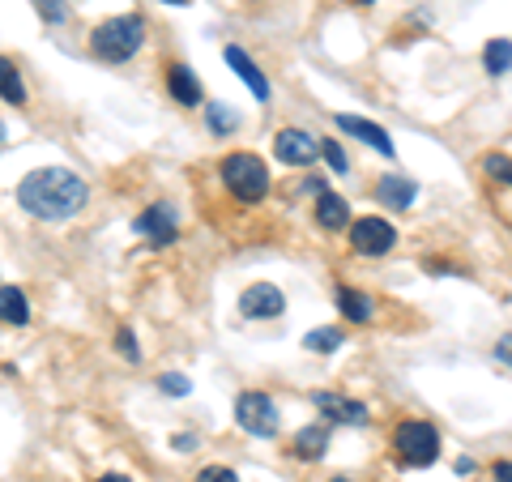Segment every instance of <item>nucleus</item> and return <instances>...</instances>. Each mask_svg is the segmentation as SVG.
<instances>
[{
	"mask_svg": "<svg viewBox=\"0 0 512 482\" xmlns=\"http://www.w3.org/2000/svg\"><path fill=\"white\" fill-rule=\"evenodd\" d=\"M18 205L39 222H69L90 205V188L69 167H39L18 184Z\"/></svg>",
	"mask_w": 512,
	"mask_h": 482,
	"instance_id": "nucleus-1",
	"label": "nucleus"
},
{
	"mask_svg": "<svg viewBox=\"0 0 512 482\" xmlns=\"http://www.w3.org/2000/svg\"><path fill=\"white\" fill-rule=\"evenodd\" d=\"M141 43H146V18H141V13H116V18L94 26L90 52L103 64H124L141 52Z\"/></svg>",
	"mask_w": 512,
	"mask_h": 482,
	"instance_id": "nucleus-2",
	"label": "nucleus"
},
{
	"mask_svg": "<svg viewBox=\"0 0 512 482\" xmlns=\"http://www.w3.org/2000/svg\"><path fill=\"white\" fill-rule=\"evenodd\" d=\"M218 175L222 184H227V192L239 201V205H261L269 197V167L261 154L252 150H235L218 163Z\"/></svg>",
	"mask_w": 512,
	"mask_h": 482,
	"instance_id": "nucleus-3",
	"label": "nucleus"
},
{
	"mask_svg": "<svg viewBox=\"0 0 512 482\" xmlns=\"http://www.w3.org/2000/svg\"><path fill=\"white\" fill-rule=\"evenodd\" d=\"M393 453L410 470H427V465L440 461V431L427 419H402L393 427Z\"/></svg>",
	"mask_w": 512,
	"mask_h": 482,
	"instance_id": "nucleus-4",
	"label": "nucleus"
},
{
	"mask_svg": "<svg viewBox=\"0 0 512 482\" xmlns=\"http://www.w3.org/2000/svg\"><path fill=\"white\" fill-rule=\"evenodd\" d=\"M235 423L239 431H248L256 440H274L278 427H282V414H278V401L261 393V389H248L235 397Z\"/></svg>",
	"mask_w": 512,
	"mask_h": 482,
	"instance_id": "nucleus-5",
	"label": "nucleus"
},
{
	"mask_svg": "<svg viewBox=\"0 0 512 482\" xmlns=\"http://www.w3.org/2000/svg\"><path fill=\"white\" fill-rule=\"evenodd\" d=\"M133 231L146 239V244L167 248V244H175V239H180V210H175L171 201H158V205H150V210L137 214Z\"/></svg>",
	"mask_w": 512,
	"mask_h": 482,
	"instance_id": "nucleus-6",
	"label": "nucleus"
},
{
	"mask_svg": "<svg viewBox=\"0 0 512 482\" xmlns=\"http://www.w3.org/2000/svg\"><path fill=\"white\" fill-rule=\"evenodd\" d=\"M350 248H355L359 256H384V252H393L397 248L393 222H384V218H359V222H350Z\"/></svg>",
	"mask_w": 512,
	"mask_h": 482,
	"instance_id": "nucleus-7",
	"label": "nucleus"
},
{
	"mask_svg": "<svg viewBox=\"0 0 512 482\" xmlns=\"http://www.w3.org/2000/svg\"><path fill=\"white\" fill-rule=\"evenodd\" d=\"M312 406L320 410V419H325V423H338V427H363L367 419H372L363 401L342 397V393H329V389H316V393H312Z\"/></svg>",
	"mask_w": 512,
	"mask_h": 482,
	"instance_id": "nucleus-8",
	"label": "nucleus"
},
{
	"mask_svg": "<svg viewBox=\"0 0 512 482\" xmlns=\"http://www.w3.org/2000/svg\"><path fill=\"white\" fill-rule=\"evenodd\" d=\"M274 154H278V163H286V167H312L320 158V141L308 133V128H278Z\"/></svg>",
	"mask_w": 512,
	"mask_h": 482,
	"instance_id": "nucleus-9",
	"label": "nucleus"
},
{
	"mask_svg": "<svg viewBox=\"0 0 512 482\" xmlns=\"http://www.w3.org/2000/svg\"><path fill=\"white\" fill-rule=\"evenodd\" d=\"M286 312V295L274 282H252L244 295H239V316L244 320H278Z\"/></svg>",
	"mask_w": 512,
	"mask_h": 482,
	"instance_id": "nucleus-10",
	"label": "nucleus"
},
{
	"mask_svg": "<svg viewBox=\"0 0 512 482\" xmlns=\"http://www.w3.org/2000/svg\"><path fill=\"white\" fill-rule=\"evenodd\" d=\"M333 124H338L346 137H359L363 146H367V150H376L380 158H397V150H393V137L384 133V128H380L376 120H363V116H350V111H342V116L333 120Z\"/></svg>",
	"mask_w": 512,
	"mask_h": 482,
	"instance_id": "nucleus-11",
	"label": "nucleus"
},
{
	"mask_svg": "<svg viewBox=\"0 0 512 482\" xmlns=\"http://www.w3.org/2000/svg\"><path fill=\"white\" fill-rule=\"evenodd\" d=\"M222 56H227V64L235 69L239 82H244V86L256 94V103H269V77L256 69V60L244 52V47H239V43H227V52H222Z\"/></svg>",
	"mask_w": 512,
	"mask_h": 482,
	"instance_id": "nucleus-12",
	"label": "nucleus"
},
{
	"mask_svg": "<svg viewBox=\"0 0 512 482\" xmlns=\"http://www.w3.org/2000/svg\"><path fill=\"white\" fill-rule=\"evenodd\" d=\"M167 94H171V99L180 103V107H201V103H205L197 73H192L188 64H180V60L167 64Z\"/></svg>",
	"mask_w": 512,
	"mask_h": 482,
	"instance_id": "nucleus-13",
	"label": "nucleus"
},
{
	"mask_svg": "<svg viewBox=\"0 0 512 482\" xmlns=\"http://www.w3.org/2000/svg\"><path fill=\"white\" fill-rule=\"evenodd\" d=\"M291 453L299 461H320L329 453V423L320 419V423H308V427H299L295 436H291Z\"/></svg>",
	"mask_w": 512,
	"mask_h": 482,
	"instance_id": "nucleus-14",
	"label": "nucleus"
},
{
	"mask_svg": "<svg viewBox=\"0 0 512 482\" xmlns=\"http://www.w3.org/2000/svg\"><path fill=\"white\" fill-rule=\"evenodd\" d=\"M414 197H419V184L406 180V175H384L376 184V201L389 205V210H410Z\"/></svg>",
	"mask_w": 512,
	"mask_h": 482,
	"instance_id": "nucleus-15",
	"label": "nucleus"
},
{
	"mask_svg": "<svg viewBox=\"0 0 512 482\" xmlns=\"http://www.w3.org/2000/svg\"><path fill=\"white\" fill-rule=\"evenodd\" d=\"M316 227L325 231H346L350 227V205L338 192H320L316 197Z\"/></svg>",
	"mask_w": 512,
	"mask_h": 482,
	"instance_id": "nucleus-16",
	"label": "nucleus"
},
{
	"mask_svg": "<svg viewBox=\"0 0 512 482\" xmlns=\"http://www.w3.org/2000/svg\"><path fill=\"white\" fill-rule=\"evenodd\" d=\"M338 308L350 325H367L376 316V299L367 291H355V286H338Z\"/></svg>",
	"mask_w": 512,
	"mask_h": 482,
	"instance_id": "nucleus-17",
	"label": "nucleus"
},
{
	"mask_svg": "<svg viewBox=\"0 0 512 482\" xmlns=\"http://www.w3.org/2000/svg\"><path fill=\"white\" fill-rule=\"evenodd\" d=\"M0 316H5V325H30V299L18 291V286H5L0 291Z\"/></svg>",
	"mask_w": 512,
	"mask_h": 482,
	"instance_id": "nucleus-18",
	"label": "nucleus"
},
{
	"mask_svg": "<svg viewBox=\"0 0 512 482\" xmlns=\"http://www.w3.org/2000/svg\"><path fill=\"white\" fill-rule=\"evenodd\" d=\"M483 69H487L491 77L512 73V39H491V43L483 47Z\"/></svg>",
	"mask_w": 512,
	"mask_h": 482,
	"instance_id": "nucleus-19",
	"label": "nucleus"
},
{
	"mask_svg": "<svg viewBox=\"0 0 512 482\" xmlns=\"http://www.w3.org/2000/svg\"><path fill=\"white\" fill-rule=\"evenodd\" d=\"M0 94H5V103H9V107H26V86H22V73L13 69L9 60L0 64Z\"/></svg>",
	"mask_w": 512,
	"mask_h": 482,
	"instance_id": "nucleus-20",
	"label": "nucleus"
},
{
	"mask_svg": "<svg viewBox=\"0 0 512 482\" xmlns=\"http://www.w3.org/2000/svg\"><path fill=\"white\" fill-rule=\"evenodd\" d=\"M342 342H346L342 329H333V325H325V329H312L308 337H303V346H308L312 355H333V350H338Z\"/></svg>",
	"mask_w": 512,
	"mask_h": 482,
	"instance_id": "nucleus-21",
	"label": "nucleus"
},
{
	"mask_svg": "<svg viewBox=\"0 0 512 482\" xmlns=\"http://www.w3.org/2000/svg\"><path fill=\"white\" fill-rule=\"evenodd\" d=\"M483 171L491 175L495 184H508V188H512V158H508V154H487V158H483Z\"/></svg>",
	"mask_w": 512,
	"mask_h": 482,
	"instance_id": "nucleus-22",
	"label": "nucleus"
},
{
	"mask_svg": "<svg viewBox=\"0 0 512 482\" xmlns=\"http://www.w3.org/2000/svg\"><path fill=\"white\" fill-rule=\"evenodd\" d=\"M205 116H210V128H214V133H231V128L239 124L235 111H231V107H218V103L205 107Z\"/></svg>",
	"mask_w": 512,
	"mask_h": 482,
	"instance_id": "nucleus-23",
	"label": "nucleus"
},
{
	"mask_svg": "<svg viewBox=\"0 0 512 482\" xmlns=\"http://www.w3.org/2000/svg\"><path fill=\"white\" fill-rule=\"evenodd\" d=\"M35 9H39V18L52 22V26L69 22V5H64V0H35Z\"/></svg>",
	"mask_w": 512,
	"mask_h": 482,
	"instance_id": "nucleus-24",
	"label": "nucleus"
},
{
	"mask_svg": "<svg viewBox=\"0 0 512 482\" xmlns=\"http://www.w3.org/2000/svg\"><path fill=\"white\" fill-rule=\"evenodd\" d=\"M158 389H163L167 397H188L192 393V380L180 376V372H163V376H158Z\"/></svg>",
	"mask_w": 512,
	"mask_h": 482,
	"instance_id": "nucleus-25",
	"label": "nucleus"
},
{
	"mask_svg": "<svg viewBox=\"0 0 512 482\" xmlns=\"http://www.w3.org/2000/svg\"><path fill=\"white\" fill-rule=\"evenodd\" d=\"M320 158L333 167V175H346L350 171V163H346V154H342L338 141H320Z\"/></svg>",
	"mask_w": 512,
	"mask_h": 482,
	"instance_id": "nucleus-26",
	"label": "nucleus"
},
{
	"mask_svg": "<svg viewBox=\"0 0 512 482\" xmlns=\"http://www.w3.org/2000/svg\"><path fill=\"white\" fill-rule=\"evenodd\" d=\"M116 350L128 359V363H141V346H137V337H133V329H120L116 333Z\"/></svg>",
	"mask_w": 512,
	"mask_h": 482,
	"instance_id": "nucleus-27",
	"label": "nucleus"
},
{
	"mask_svg": "<svg viewBox=\"0 0 512 482\" xmlns=\"http://www.w3.org/2000/svg\"><path fill=\"white\" fill-rule=\"evenodd\" d=\"M197 482H239V474L227 470V465H205V470L197 474Z\"/></svg>",
	"mask_w": 512,
	"mask_h": 482,
	"instance_id": "nucleus-28",
	"label": "nucleus"
},
{
	"mask_svg": "<svg viewBox=\"0 0 512 482\" xmlns=\"http://www.w3.org/2000/svg\"><path fill=\"white\" fill-rule=\"evenodd\" d=\"M495 359H500L504 367H512V333H504L500 342H495Z\"/></svg>",
	"mask_w": 512,
	"mask_h": 482,
	"instance_id": "nucleus-29",
	"label": "nucleus"
},
{
	"mask_svg": "<svg viewBox=\"0 0 512 482\" xmlns=\"http://www.w3.org/2000/svg\"><path fill=\"white\" fill-rule=\"evenodd\" d=\"M171 448H180V453H192V448H197V436H192V431L184 436V431H180V436L171 440Z\"/></svg>",
	"mask_w": 512,
	"mask_h": 482,
	"instance_id": "nucleus-30",
	"label": "nucleus"
},
{
	"mask_svg": "<svg viewBox=\"0 0 512 482\" xmlns=\"http://www.w3.org/2000/svg\"><path fill=\"white\" fill-rule=\"evenodd\" d=\"M491 474H495V482H512V461H495Z\"/></svg>",
	"mask_w": 512,
	"mask_h": 482,
	"instance_id": "nucleus-31",
	"label": "nucleus"
},
{
	"mask_svg": "<svg viewBox=\"0 0 512 482\" xmlns=\"http://www.w3.org/2000/svg\"><path fill=\"white\" fill-rule=\"evenodd\" d=\"M453 470H457V478H461V474H474V457H457Z\"/></svg>",
	"mask_w": 512,
	"mask_h": 482,
	"instance_id": "nucleus-32",
	"label": "nucleus"
},
{
	"mask_svg": "<svg viewBox=\"0 0 512 482\" xmlns=\"http://www.w3.org/2000/svg\"><path fill=\"white\" fill-rule=\"evenodd\" d=\"M94 482H133L128 474H103V478H94Z\"/></svg>",
	"mask_w": 512,
	"mask_h": 482,
	"instance_id": "nucleus-33",
	"label": "nucleus"
},
{
	"mask_svg": "<svg viewBox=\"0 0 512 482\" xmlns=\"http://www.w3.org/2000/svg\"><path fill=\"white\" fill-rule=\"evenodd\" d=\"M329 482H359V478H346V474H342V478H329Z\"/></svg>",
	"mask_w": 512,
	"mask_h": 482,
	"instance_id": "nucleus-34",
	"label": "nucleus"
},
{
	"mask_svg": "<svg viewBox=\"0 0 512 482\" xmlns=\"http://www.w3.org/2000/svg\"><path fill=\"white\" fill-rule=\"evenodd\" d=\"M163 5H188V0H163Z\"/></svg>",
	"mask_w": 512,
	"mask_h": 482,
	"instance_id": "nucleus-35",
	"label": "nucleus"
},
{
	"mask_svg": "<svg viewBox=\"0 0 512 482\" xmlns=\"http://www.w3.org/2000/svg\"><path fill=\"white\" fill-rule=\"evenodd\" d=\"M359 5H376V0H359Z\"/></svg>",
	"mask_w": 512,
	"mask_h": 482,
	"instance_id": "nucleus-36",
	"label": "nucleus"
}]
</instances>
